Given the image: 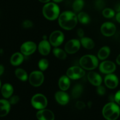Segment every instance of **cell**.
<instances>
[{
    "label": "cell",
    "mask_w": 120,
    "mask_h": 120,
    "mask_svg": "<svg viewBox=\"0 0 120 120\" xmlns=\"http://www.w3.org/2000/svg\"><path fill=\"white\" fill-rule=\"evenodd\" d=\"M11 104L9 101L5 99L0 100V117H5L9 113Z\"/></svg>",
    "instance_id": "obj_18"
},
{
    "label": "cell",
    "mask_w": 120,
    "mask_h": 120,
    "mask_svg": "<svg viewBox=\"0 0 120 120\" xmlns=\"http://www.w3.org/2000/svg\"><path fill=\"white\" fill-rule=\"evenodd\" d=\"M84 75L85 71L82 68L79 66H72L67 71V76L72 80L82 78Z\"/></svg>",
    "instance_id": "obj_8"
},
{
    "label": "cell",
    "mask_w": 120,
    "mask_h": 120,
    "mask_svg": "<svg viewBox=\"0 0 120 120\" xmlns=\"http://www.w3.org/2000/svg\"><path fill=\"white\" fill-rule=\"evenodd\" d=\"M77 18L78 20H79V21L82 24H87L90 21V18L89 15L84 12L79 13L77 16Z\"/></svg>",
    "instance_id": "obj_26"
},
{
    "label": "cell",
    "mask_w": 120,
    "mask_h": 120,
    "mask_svg": "<svg viewBox=\"0 0 120 120\" xmlns=\"http://www.w3.org/2000/svg\"><path fill=\"white\" fill-rule=\"evenodd\" d=\"M95 8L96 9L101 10L103 9L105 7V2L104 0H96L95 2Z\"/></svg>",
    "instance_id": "obj_31"
},
{
    "label": "cell",
    "mask_w": 120,
    "mask_h": 120,
    "mask_svg": "<svg viewBox=\"0 0 120 120\" xmlns=\"http://www.w3.org/2000/svg\"><path fill=\"white\" fill-rule=\"evenodd\" d=\"M47 99L45 96L41 94H36L31 98V104L35 109L38 110L44 109L47 107Z\"/></svg>",
    "instance_id": "obj_5"
},
{
    "label": "cell",
    "mask_w": 120,
    "mask_h": 120,
    "mask_svg": "<svg viewBox=\"0 0 120 120\" xmlns=\"http://www.w3.org/2000/svg\"><path fill=\"white\" fill-rule=\"evenodd\" d=\"M106 86L111 89H115L118 85V79L116 76L113 74H108L104 79Z\"/></svg>",
    "instance_id": "obj_13"
},
{
    "label": "cell",
    "mask_w": 120,
    "mask_h": 120,
    "mask_svg": "<svg viewBox=\"0 0 120 120\" xmlns=\"http://www.w3.org/2000/svg\"><path fill=\"white\" fill-rule=\"evenodd\" d=\"M115 9L116 12H120V3H118L117 4L115 5Z\"/></svg>",
    "instance_id": "obj_38"
},
{
    "label": "cell",
    "mask_w": 120,
    "mask_h": 120,
    "mask_svg": "<svg viewBox=\"0 0 120 120\" xmlns=\"http://www.w3.org/2000/svg\"><path fill=\"white\" fill-rule=\"evenodd\" d=\"M1 94L5 98H9L12 95L14 92V89L11 84L9 83H5L1 87Z\"/></svg>",
    "instance_id": "obj_19"
},
{
    "label": "cell",
    "mask_w": 120,
    "mask_h": 120,
    "mask_svg": "<svg viewBox=\"0 0 120 120\" xmlns=\"http://www.w3.org/2000/svg\"><path fill=\"white\" fill-rule=\"evenodd\" d=\"M85 104H84V103L82 101H77L76 103V107L78 109H80V110H82L84 108H85Z\"/></svg>",
    "instance_id": "obj_36"
},
{
    "label": "cell",
    "mask_w": 120,
    "mask_h": 120,
    "mask_svg": "<svg viewBox=\"0 0 120 120\" xmlns=\"http://www.w3.org/2000/svg\"><path fill=\"white\" fill-rule=\"evenodd\" d=\"M58 86L62 91H66L70 86V80L67 76H62L60 78L58 81Z\"/></svg>",
    "instance_id": "obj_20"
},
{
    "label": "cell",
    "mask_w": 120,
    "mask_h": 120,
    "mask_svg": "<svg viewBox=\"0 0 120 120\" xmlns=\"http://www.w3.org/2000/svg\"><path fill=\"white\" fill-rule=\"evenodd\" d=\"M77 35L80 38H83L84 35V30L82 29H78L77 30Z\"/></svg>",
    "instance_id": "obj_37"
},
{
    "label": "cell",
    "mask_w": 120,
    "mask_h": 120,
    "mask_svg": "<svg viewBox=\"0 0 120 120\" xmlns=\"http://www.w3.org/2000/svg\"><path fill=\"white\" fill-rule=\"evenodd\" d=\"M4 71V67L0 64V76H1L3 74Z\"/></svg>",
    "instance_id": "obj_40"
},
{
    "label": "cell",
    "mask_w": 120,
    "mask_h": 120,
    "mask_svg": "<svg viewBox=\"0 0 120 120\" xmlns=\"http://www.w3.org/2000/svg\"><path fill=\"white\" fill-rule=\"evenodd\" d=\"M116 62L118 65H120V54L117 56V57H116Z\"/></svg>",
    "instance_id": "obj_41"
},
{
    "label": "cell",
    "mask_w": 120,
    "mask_h": 120,
    "mask_svg": "<svg viewBox=\"0 0 120 120\" xmlns=\"http://www.w3.org/2000/svg\"><path fill=\"white\" fill-rule=\"evenodd\" d=\"M15 74L16 77L18 79H20V80L25 82V81H26L28 79V75H27V72L24 69H21V68L16 69L15 71Z\"/></svg>",
    "instance_id": "obj_25"
},
{
    "label": "cell",
    "mask_w": 120,
    "mask_h": 120,
    "mask_svg": "<svg viewBox=\"0 0 120 120\" xmlns=\"http://www.w3.org/2000/svg\"><path fill=\"white\" fill-rule=\"evenodd\" d=\"M36 45L34 42L32 41H28L21 45L20 50L22 55L25 56H29L31 55L36 50Z\"/></svg>",
    "instance_id": "obj_11"
},
{
    "label": "cell",
    "mask_w": 120,
    "mask_h": 120,
    "mask_svg": "<svg viewBox=\"0 0 120 120\" xmlns=\"http://www.w3.org/2000/svg\"><path fill=\"white\" fill-rule=\"evenodd\" d=\"M33 23L32 22H31L29 20H25L22 23V26L24 28H29L32 27Z\"/></svg>",
    "instance_id": "obj_34"
},
{
    "label": "cell",
    "mask_w": 120,
    "mask_h": 120,
    "mask_svg": "<svg viewBox=\"0 0 120 120\" xmlns=\"http://www.w3.org/2000/svg\"><path fill=\"white\" fill-rule=\"evenodd\" d=\"M24 56L22 53L19 52L15 53L12 55L10 59L11 64L13 66H19L23 62Z\"/></svg>",
    "instance_id": "obj_21"
},
{
    "label": "cell",
    "mask_w": 120,
    "mask_h": 120,
    "mask_svg": "<svg viewBox=\"0 0 120 120\" xmlns=\"http://www.w3.org/2000/svg\"><path fill=\"white\" fill-rule=\"evenodd\" d=\"M1 80H0V89H1Z\"/></svg>",
    "instance_id": "obj_44"
},
{
    "label": "cell",
    "mask_w": 120,
    "mask_h": 120,
    "mask_svg": "<svg viewBox=\"0 0 120 120\" xmlns=\"http://www.w3.org/2000/svg\"><path fill=\"white\" fill-rule=\"evenodd\" d=\"M44 76L40 71H34L29 76V83L34 87L40 86L43 83Z\"/></svg>",
    "instance_id": "obj_6"
},
{
    "label": "cell",
    "mask_w": 120,
    "mask_h": 120,
    "mask_svg": "<svg viewBox=\"0 0 120 120\" xmlns=\"http://www.w3.org/2000/svg\"><path fill=\"white\" fill-rule=\"evenodd\" d=\"M48 64H49L48 61L45 59H42L38 62V67L41 71L45 70L48 68Z\"/></svg>",
    "instance_id": "obj_30"
},
{
    "label": "cell",
    "mask_w": 120,
    "mask_h": 120,
    "mask_svg": "<svg viewBox=\"0 0 120 120\" xmlns=\"http://www.w3.org/2000/svg\"><path fill=\"white\" fill-rule=\"evenodd\" d=\"M101 32L104 36L109 37L115 34L116 26L112 22H106L101 25Z\"/></svg>",
    "instance_id": "obj_9"
},
{
    "label": "cell",
    "mask_w": 120,
    "mask_h": 120,
    "mask_svg": "<svg viewBox=\"0 0 120 120\" xmlns=\"http://www.w3.org/2000/svg\"><path fill=\"white\" fill-rule=\"evenodd\" d=\"M114 101L118 104L120 105V90L118 91L114 96Z\"/></svg>",
    "instance_id": "obj_35"
},
{
    "label": "cell",
    "mask_w": 120,
    "mask_h": 120,
    "mask_svg": "<svg viewBox=\"0 0 120 120\" xmlns=\"http://www.w3.org/2000/svg\"><path fill=\"white\" fill-rule=\"evenodd\" d=\"M38 50L43 56H47L51 50V46L49 42L46 39L41 41L38 45Z\"/></svg>",
    "instance_id": "obj_17"
},
{
    "label": "cell",
    "mask_w": 120,
    "mask_h": 120,
    "mask_svg": "<svg viewBox=\"0 0 120 120\" xmlns=\"http://www.w3.org/2000/svg\"><path fill=\"white\" fill-rule=\"evenodd\" d=\"M115 18H116V20L117 21V22L120 23V12H118L117 14H116Z\"/></svg>",
    "instance_id": "obj_39"
},
{
    "label": "cell",
    "mask_w": 120,
    "mask_h": 120,
    "mask_svg": "<svg viewBox=\"0 0 120 120\" xmlns=\"http://www.w3.org/2000/svg\"><path fill=\"white\" fill-rule=\"evenodd\" d=\"M100 71L104 74L112 73L116 69V66L114 62L111 61H104L100 64L99 67Z\"/></svg>",
    "instance_id": "obj_12"
},
{
    "label": "cell",
    "mask_w": 120,
    "mask_h": 120,
    "mask_svg": "<svg viewBox=\"0 0 120 120\" xmlns=\"http://www.w3.org/2000/svg\"><path fill=\"white\" fill-rule=\"evenodd\" d=\"M84 5L83 0H75L73 2L72 9L75 12H79L82 9Z\"/></svg>",
    "instance_id": "obj_28"
},
{
    "label": "cell",
    "mask_w": 120,
    "mask_h": 120,
    "mask_svg": "<svg viewBox=\"0 0 120 120\" xmlns=\"http://www.w3.org/2000/svg\"><path fill=\"white\" fill-rule=\"evenodd\" d=\"M81 43L77 39H71L68 41L65 46V50L69 54H74L79 50Z\"/></svg>",
    "instance_id": "obj_10"
},
{
    "label": "cell",
    "mask_w": 120,
    "mask_h": 120,
    "mask_svg": "<svg viewBox=\"0 0 120 120\" xmlns=\"http://www.w3.org/2000/svg\"><path fill=\"white\" fill-rule=\"evenodd\" d=\"M102 115L107 120H116L120 115V109L117 104L110 102L104 107Z\"/></svg>",
    "instance_id": "obj_2"
},
{
    "label": "cell",
    "mask_w": 120,
    "mask_h": 120,
    "mask_svg": "<svg viewBox=\"0 0 120 120\" xmlns=\"http://www.w3.org/2000/svg\"><path fill=\"white\" fill-rule=\"evenodd\" d=\"M52 1H54V2H55V3H58V2H62V1H63V0H52Z\"/></svg>",
    "instance_id": "obj_43"
},
{
    "label": "cell",
    "mask_w": 120,
    "mask_h": 120,
    "mask_svg": "<svg viewBox=\"0 0 120 120\" xmlns=\"http://www.w3.org/2000/svg\"><path fill=\"white\" fill-rule=\"evenodd\" d=\"M20 101V97L18 96H13L9 97V102L11 104H16Z\"/></svg>",
    "instance_id": "obj_32"
},
{
    "label": "cell",
    "mask_w": 120,
    "mask_h": 120,
    "mask_svg": "<svg viewBox=\"0 0 120 120\" xmlns=\"http://www.w3.org/2000/svg\"><path fill=\"white\" fill-rule=\"evenodd\" d=\"M55 98L58 103L62 105L68 104L69 100L68 94L64 91H57L55 94Z\"/></svg>",
    "instance_id": "obj_15"
},
{
    "label": "cell",
    "mask_w": 120,
    "mask_h": 120,
    "mask_svg": "<svg viewBox=\"0 0 120 120\" xmlns=\"http://www.w3.org/2000/svg\"><path fill=\"white\" fill-rule=\"evenodd\" d=\"M87 77H88V80L90 82L91 84L95 86H98L101 85V83H102V78H101V76L96 72L90 71L88 73Z\"/></svg>",
    "instance_id": "obj_16"
},
{
    "label": "cell",
    "mask_w": 120,
    "mask_h": 120,
    "mask_svg": "<svg viewBox=\"0 0 120 120\" xmlns=\"http://www.w3.org/2000/svg\"><path fill=\"white\" fill-rule=\"evenodd\" d=\"M40 2H42V3H48V2H49V1H50V0H38Z\"/></svg>",
    "instance_id": "obj_42"
},
{
    "label": "cell",
    "mask_w": 120,
    "mask_h": 120,
    "mask_svg": "<svg viewBox=\"0 0 120 120\" xmlns=\"http://www.w3.org/2000/svg\"><path fill=\"white\" fill-rule=\"evenodd\" d=\"M110 54V49L108 46L101 48L98 53V57L100 60H105L109 56Z\"/></svg>",
    "instance_id": "obj_22"
},
{
    "label": "cell",
    "mask_w": 120,
    "mask_h": 120,
    "mask_svg": "<svg viewBox=\"0 0 120 120\" xmlns=\"http://www.w3.org/2000/svg\"><path fill=\"white\" fill-rule=\"evenodd\" d=\"M42 13L46 19L54 21L60 15V8L55 2H48L44 5L42 8Z\"/></svg>",
    "instance_id": "obj_3"
},
{
    "label": "cell",
    "mask_w": 120,
    "mask_h": 120,
    "mask_svg": "<svg viewBox=\"0 0 120 120\" xmlns=\"http://www.w3.org/2000/svg\"><path fill=\"white\" fill-rule=\"evenodd\" d=\"M81 44L82 45V46L87 49H92L95 46V43L93 40L87 37L81 38Z\"/></svg>",
    "instance_id": "obj_23"
},
{
    "label": "cell",
    "mask_w": 120,
    "mask_h": 120,
    "mask_svg": "<svg viewBox=\"0 0 120 120\" xmlns=\"http://www.w3.org/2000/svg\"><path fill=\"white\" fill-rule=\"evenodd\" d=\"M80 64L83 69L86 70H94L98 67V60L96 56L92 55H87L80 59Z\"/></svg>",
    "instance_id": "obj_4"
},
{
    "label": "cell",
    "mask_w": 120,
    "mask_h": 120,
    "mask_svg": "<svg viewBox=\"0 0 120 120\" xmlns=\"http://www.w3.org/2000/svg\"><path fill=\"white\" fill-rule=\"evenodd\" d=\"M96 92L100 96H103L105 93V89L104 86L100 85L98 86L97 89H96Z\"/></svg>",
    "instance_id": "obj_33"
},
{
    "label": "cell",
    "mask_w": 120,
    "mask_h": 120,
    "mask_svg": "<svg viewBox=\"0 0 120 120\" xmlns=\"http://www.w3.org/2000/svg\"><path fill=\"white\" fill-rule=\"evenodd\" d=\"M83 91V87L81 84H76L72 89L71 94L74 98H77L80 97Z\"/></svg>",
    "instance_id": "obj_24"
},
{
    "label": "cell",
    "mask_w": 120,
    "mask_h": 120,
    "mask_svg": "<svg viewBox=\"0 0 120 120\" xmlns=\"http://www.w3.org/2000/svg\"><path fill=\"white\" fill-rule=\"evenodd\" d=\"M102 15L106 18H111L115 15V12L111 8H105L102 11Z\"/></svg>",
    "instance_id": "obj_29"
},
{
    "label": "cell",
    "mask_w": 120,
    "mask_h": 120,
    "mask_svg": "<svg viewBox=\"0 0 120 120\" xmlns=\"http://www.w3.org/2000/svg\"><path fill=\"white\" fill-rule=\"evenodd\" d=\"M53 53L54 56H56L58 59L64 60L67 57V54L65 52L60 48H55L53 50Z\"/></svg>",
    "instance_id": "obj_27"
},
{
    "label": "cell",
    "mask_w": 120,
    "mask_h": 120,
    "mask_svg": "<svg viewBox=\"0 0 120 120\" xmlns=\"http://www.w3.org/2000/svg\"><path fill=\"white\" fill-rule=\"evenodd\" d=\"M78 18L75 13L69 11L63 12L59 15L58 23L65 30H71L76 25Z\"/></svg>",
    "instance_id": "obj_1"
},
{
    "label": "cell",
    "mask_w": 120,
    "mask_h": 120,
    "mask_svg": "<svg viewBox=\"0 0 120 120\" xmlns=\"http://www.w3.org/2000/svg\"><path fill=\"white\" fill-rule=\"evenodd\" d=\"M38 120H54V114L51 110L47 109L40 110L36 114Z\"/></svg>",
    "instance_id": "obj_14"
},
{
    "label": "cell",
    "mask_w": 120,
    "mask_h": 120,
    "mask_svg": "<svg viewBox=\"0 0 120 120\" xmlns=\"http://www.w3.org/2000/svg\"><path fill=\"white\" fill-rule=\"evenodd\" d=\"M64 40V35L60 30L52 32L49 38V42L52 46L57 47L61 45Z\"/></svg>",
    "instance_id": "obj_7"
}]
</instances>
